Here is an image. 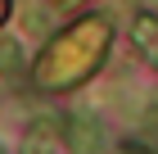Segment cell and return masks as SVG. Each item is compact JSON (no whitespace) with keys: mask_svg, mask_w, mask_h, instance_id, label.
<instances>
[{"mask_svg":"<svg viewBox=\"0 0 158 154\" xmlns=\"http://www.w3.org/2000/svg\"><path fill=\"white\" fill-rule=\"evenodd\" d=\"M145 131H149V136L158 141V109H149V118H145Z\"/></svg>","mask_w":158,"mask_h":154,"instance_id":"cell-5","label":"cell"},{"mask_svg":"<svg viewBox=\"0 0 158 154\" xmlns=\"http://www.w3.org/2000/svg\"><path fill=\"white\" fill-rule=\"evenodd\" d=\"M135 41L145 50H154V59H158V18H135Z\"/></svg>","mask_w":158,"mask_h":154,"instance_id":"cell-4","label":"cell"},{"mask_svg":"<svg viewBox=\"0 0 158 154\" xmlns=\"http://www.w3.org/2000/svg\"><path fill=\"white\" fill-rule=\"evenodd\" d=\"M54 5H59V9H68V5H77V0H54Z\"/></svg>","mask_w":158,"mask_h":154,"instance_id":"cell-6","label":"cell"},{"mask_svg":"<svg viewBox=\"0 0 158 154\" xmlns=\"http://www.w3.org/2000/svg\"><path fill=\"white\" fill-rule=\"evenodd\" d=\"M5 9H9V5H5V0H0V18H5Z\"/></svg>","mask_w":158,"mask_h":154,"instance_id":"cell-7","label":"cell"},{"mask_svg":"<svg viewBox=\"0 0 158 154\" xmlns=\"http://www.w3.org/2000/svg\"><path fill=\"white\" fill-rule=\"evenodd\" d=\"M109 18H81L77 27L54 41V46L41 55L36 64V82L45 91H63V86H77L81 77L95 73V64L104 59V50H109Z\"/></svg>","mask_w":158,"mask_h":154,"instance_id":"cell-1","label":"cell"},{"mask_svg":"<svg viewBox=\"0 0 158 154\" xmlns=\"http://www.w3.org/2000/svg\"><path fill=\"white\" fill-rule=\"evenodd\" d=\"M63 141H68L73 154H104V131H99V122L90 118V113H68Z\"/></svg>","mask_w":158,"mask_h":154,"instance_id":"cell-2","label":"cell"},{"mask_svg":"<svg viewBox=\"0 0 158 154\" xmlns=\"http://www.w3.org/2000/svg\"><path fill=\"white\" fill-rule=\"evenodd\" d=\"M0 154H5V150H0Z\"/></svg>","mask_w":158,"mask_h":154,"instance_id":"cell-9","label":"cell"},{"mask_svg":"<svg viewBox=\"0 0 158 154\" xmlns=\"http://www.w3.org/2000/svg\"><path fill=\"white\" fill-rule=\"evenodd\" d=\"M18 68H23V50H18V41L0 36V73H18Z\"/></svg>","mask_w":158,"mask_h":154,"instance_id":"cell-3","label":"cell"},{"mask_svg":"<svg viewBox=\"0 0 158 154\" xmlns=\"http://www.w3.org/2000/svg\"><path fill=\"white\" fill-rule=\"evenodd\" d=\"M27 154H41V150H36V145H27Z\"/></svg>","mask_w":158,"mask_h":154,"instance_id":"cell-8","label":"cell"}]
</instances>
